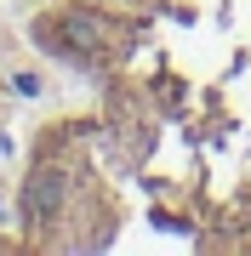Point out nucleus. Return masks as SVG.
<instances>
[{
  "instance_id": "f257e3e1",
  "label": "nucleus",
  "mask_w": 251,
  "mask_h": 256,
  "mask_svg": "<svg viewBox=\"0 0 251 256\" xmlns=\"http://www.w3.org/2000/svg\"><path fill=\"white\" fill-rule=\"evenodd\" d=\"M40 40L97 80L86 154L160 228L251 250V0H69Z\"/></svg>"
},
{
  "instance_id": "f03ea898",
  "label": "nucleus",
  "mask_w": 251,
  "mask_h": 256,
  "mask_svg": "<svg viewBox=\"0 0 251 256\" xmlns=\"http://www.w3.org/2000/svg\"><path fill=\"white\" fill-rule=\"evenodd\" d=\"M6 245H23V216H18V205L6 210V200H0V250Z\"/></svg>"
}]
</instances>
